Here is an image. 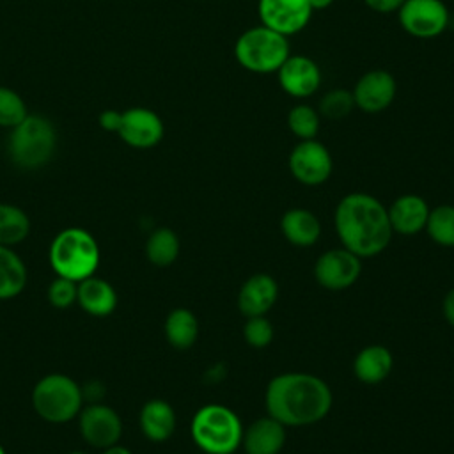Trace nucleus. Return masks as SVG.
<instances>
[{
  "instance_id": "f257e3e1",
  "label": "nucleus",
  "mask_w": 454,
  "mask_h": 454,
  "mask_svg": "<svg viewBox=\"0 0 454 454\" xmlns=\"http://www.w3.org/2000/svg\"><path fill=\"white\" fill-rule=\"evenodd\" d=\"M268 415L284 426H309L325 419L332 408L330 387L309 372H284L266 387Z\"/></svg>"
},
{
  "instance_id": "f03ea898",
  "label": "nucleus",
  "mask_w": 454,
  "mask_h": 454,
  "mask_svg": "<svg viewBox=\"0 0 454 454\" xmlns=\"http://www.w3.org/2000/svg\"><path fill=\"white\" fill-rule=\"evenodd\" d=\"M335 229L342 247L360 259L381 254L394 232L387 207L376 197L362 192L340 199L335 207Z\"/></svg>"
},
{
  "instance_id": "7ed1b4c3",
  "label": "nucleus",
  "mask_w": 454,
  "mask_h": 454,
  "mask_svg": "<svg viewBox=\"0 0 454 454\" xmlns=\"http://www.w3.org/2000/svg\"><path fill=\"white\" fill-rule=\"evenodd\" d=\"M101 252L96 238L83 227H67L55 234L48 248V262L57 277L80 282L96 275Z\"/></svg>"
},
{
  "instance_id": "20e7f679",
  "label": "nucleus",
  "mask_w": 454,
  "mask_h": 454,
  "mask_svg": "<svg viewBox=\"0 0 454 454\" xmlns=\"http://www.w3.org/2000/svg\"><path fill=\"white\" fill-rule=\"evenodd\" d=\"M57 147V131L51 121L43 115L28 114L20 124L11 128L7 154L11 161L25 170L46 165Z\"/></svg>"
},
{
  "instance_id": "39448f33",
  "label": "nucleus",
  "mask_w": 454,
  "mask_h": 454,
  "mask_svg": "<svg viewBox=\"0 0 454 454\" xmlns=\"http://www.w3.org/2000/svg\"><path fill=\"white\" fill-rule=\"evenodd\" d=\"M195 445L206 454H232L243 438L238 415L223 404H206L197 410L190 426Z\"/></svg>"
},
{
  "instance_id": "423d86ee",
  "label": "nucleus",
  "mask_w": 454,
  "mask_h": 454,
  "mask_svg": "<svg viewBox=\"0 0 454 454\" xmlns=\"http://www.w3.org/2000/svg\"><path fill=\"white\" fill-rule=\"evenodd\" d=\"M289 55L287 37L264 25L247 28L234 43L236 62L255 74L277 73Z\"/></svg>"
},
{
  "instance_id": "0eeeda50",
  "label": "nucleus",
  "mask_w": 454,
  "mask_h": 454,
  "mask_svg": "<svg viewBox=\"0 0 454 454\" xmlns=\"http://www.w3.org/2000/svg\"><path fill=\"white\" fill-rule=\"evenodd\" d=\"M34 411L50 424H66L78 417L83 408V390L67 374L51 372L43 376L32 388Z\"/></svg>"
},
{
  "instance_id": "6e6552de",
  "label": "nucleus",
  "mask_w": 454,
  "mask_h": 454,
  "mask_svg": "<svg viewBox=\"0 0 454 454\" xmlns=\"http://www.w3.org/2000/svg\"><path fill=\"white\" fill-rule=\"evenodd\" d=\"M449 9L442 0H404L397 11L401 28L419 39H433L449 27Z\"/></svg>"
},
{
  "instance_id": "1a4fd4ad",
  "label": "nucleus",
  "mask_w": 454,
  "mask_h": 454,
  "mask_svg": "<svg viewBox=\"0 0 454 454\" xmlns=\"http://www.w3.org/2000/svg\"><path fill=\"white\" fill-rule=\"evenodd\" d=\"M78 431L82 440L94 449H106L119 443L122 436V420L119 413L105 403H90L78 413Z\"/></svg>"
},
{
  "instance_id": "9d476101",
  "label": "nucleus",
  "mask_w": 454,
  "mask_h": 454,
  "mask_svg": "<svg viewBox=\"0 0 454 454\" xmlns=\"http://www.w3.org/2000/svg\"><path fill=\"white\" fill-rule=\"evenodd\" d=\"M289 170L298 183L317 186L332 176L333 160L319 140H300L289 153Z\"/></svg>"
},
{
  "instance_id": "9b49d317",
  "label": "nucleus",
  "mask_w": 454,
  "mask_h": 454,
  "mask_svg": "<svg viewBox=\"0 0 454 454\" xmlns=\"http://www.w3.org/2000/svg\"><path fill=\"white\" fill-rule=\"evenodd\" d=\"M115 133L135 149H151L158 145L165 135L161 117L145 106H131L121 112Z\"/></svg>"
},
{
  "instance_id": "f8f14e48",
  "label": "nucleus",
  "mask_w": 454,
  "mask_h": 454,
  "mask_svg": "<svg viewBox=\"0 0 454 454\" xmlns=\"http://www.w3.org/2000/svg\"><path fill=\"white\" fill-rule=\"evenodd\" d=\"M309 0H259L257 14L261 25L289 37L307 28L312 18Z\"/></svg>"
},
{
  "instance_id": "ddd939ff",
  "label": "nucleus",
  "mask_w": 454,
  "mask_h": 454,
  "mask_svg": "<svg viewBox=\"0 0 454 454\" xmlns=\"http://www.w3.org/2000/svg\"><path fill=\"white\" fill-rule=\"evenodd\" d=\"M360 273V257L348 248H332L321 254L314 266L316 280L330 291H342L351 287L358 280Z\"/></svg>"
},
{
  "instance_id": "4468645a",
  "label": "nucleus",
  "mask_w": 454,
  "mask_h": 454,
  "mask_svg": "<svg viewBox=\"0 0 454 454\" xmlns=\"http://www.w3.org/2000/svg\"><path fill=\"white\" fill-rule=\"evenodd\" d=\"M282 90L296 99L310 98L321 85V69L317 62L307 55H289L277 71Z\"/></svg>"
},
{
  "instance_id": "2eb2a0df",
  "label": "nucleus",
  "mask_w": 454,
  "mask_h": 454,
  "mask_svg": "<svg viewBox=\"0 0 454 454\" xmlns=\"http://www.w3.org/2000/svg\"><path fill=\"white\" fill-rule=\"evenodd\" d=\"M395 92V78L385 69H371L364 73L351 90L355 106L365 114H380L387 110L392 105Z\"/></svg>"
},
{
  "instance_id": "dca6fc26",
  "label": "nucleus",
  "mask_w": 454,
  "mask_h": 454,
  "mask_svg": "<svg viewBox=\"0 0 454 454\" xmlns=\"http://www.w3.org/2000/svg\"><path fill=\"white\" fill-rule=\"evenodd\" d=\"M278 298V284L268 273H255L247 278L238 294V307L245 317L264 316Z\"/></svg>"
},
{
  "instance_id": "f3484780",
  "label": "nucleus",
  "mask_w": 454,
  "mask_h": 454,
  "mask_svg": "<svg viewBox=\"0 0 454 454\" xmlns=\"http://www.w3.org/2000/svg\"><path fill=\"white\" fill-rule=\"evenodd\" d=\"M387 211L394 232L413 236L419 231L426 229V222L431 209L422 197L415 193H406L397 197Z\"/></svg>"
},
{
  "instance_id": "a211bd4d",
  "label": "nucleus",
  "mask_w": 454,
  "mask_h": 454,
  "mask_svg": "<svg viewBox=\"0 0 454 454\" xmlns=\"http://www.w3.org/2000/svg\"><path fill=\"white\" fill-rule=\"evenodd\" d=\"M76 303L87 314L105 317L117 307V291L108 280L92 275L76 284Z\"/></svg>"
},
{
  "instance_id": "6ab92c4d",
  "label": "nucleus",
  "mask_w": 454,
  "mask_h": 454,
  "mask_svg": "<svg viewBox=\"0 0 454 454\" xmlns=\"http://www.w3.org/2000/svg\"><path fill=\"white\" fill-rule=\"evenodd\" d=\"M286 426L273 417L254 420L243 431L241 443L247 454H278L286 443Z\"/></svg>"
},
{
  "instance_id": "aec40b11",
  "label": "nucleus",
  "mask_w": 454,
  "mask_h": 454,
  "mask_svg": "<svg viewBox=\"0 0 454 454\" xmlns=\"http://www.w3.org/2000/svg\"><path fill=\"white\" fill-rule=\"evenodd\" d=\"M142 434L151 442H165L174 434L176 411L163 399L147 401L138 415Z\"/></svg>"
},
{
  "instance_id": "412c9836",
  "label": "nucleus",
  "mask_w": 454,
  "mask_h": 454,
  "mask_svg": "<svg viewBox=\"0 0 454 454\" xmlns=\"http://www.w3.org/2000/svg\"><path fill=\"white\" fill-rule=\"evenodd\" d=\"M284 238L296 247H310L321 236V223L317 216L303 207H293L284 213L280 220Z\"/></svg>"
},
{
  "instance_id": "4be33fe9",
  "label": "nucleus",
  "mask_w": 454,
  "mask_h": 454,
  "mask_svg": "<svg viewBox=\"0 0 454 454\" xmlns=\"http://www.w3.org/2000/svg\"><path fill=\"white\" fill-rule=\"evenodd\" d=\"M392 365H394L392 353L381 344H372L364 348L356 355L353 371L360 381L374 385L383 381L390 374Z\"/></svg>"
},
{
  "instance_id": "5701e85b",
  "label": "nucleus",
  "mask_w": 454,
  "mask_h": 454,
  "mask_svg": "<svg viewBox=\"0 0 454 454\" xmlns=\"http://www.w3.org/2000/svg\"><path fill=\"white\" fill-rule=\"evenodd\" d=\"M28 282V270L12 247L0 245V301L12 300L23 293Z\"/></svg>"
},
{
  "instance_id": "b1692460",
  "label": "nucleus",
  "mask_w": 454,
  "mask_h": 454,
  "mask_svg": "<svg viewBox=\"0 0 454 454\" xmlns=\"http://www.w3.org/2000/svg\"><path fill=\"white\" fill-rule=\"evenodd\" d=\"M163 332L172 348L188 349L197 340L199 321L192 310L184 307H177L168 312L163 325Z\"/></svg>"
},
{
  "instance_id": "393cba45",
  "label": "nucleus",
  "mask_w": 454,
  "mask_h": 454,
  "mask_svg": "<svg viewBox=\"0 0 454 454\" xmlns=\"http://www.w3.org/2000/svg\"><path fill=\"white\" fill-rule=\"evenodd\" d=\"M30 234V218L16 204L0 202V245L14 247Z\"/></svg>"
},
{
  "instance_id": "a878e982",
  "label": "nucleus",
  "mask_w": 454,
  "mask_h": 454,
  "mask_svg": "<svg viewBox=\"0 0 454 454\" xmlns=\"http://www.w3.org/2000/svg\"><path fill=\"white\" fill-rule=\"evenodd\" d=\"M179 238L168 227L154 229L145 241V257L158 268L170 266L179 255Z\"/></svg>"
},
{
  "instance_id": "bb28decb",
  "label": "nucleus",
  "mask_w": 454,
  "mask_h": 454,
  "mask_svg": "<svg viewBox=\"0 0 454 454\" xmlns=\"http://www.w3.org/2000/svg\"><path fill=\"white\" fill-rule=\"evenodd\" d=\"M287 128L289 131L298 138V140H310L316 138L321 124V115L317 108L307 105V103H298L287 112Z\"/></svg>"
},
{
  "instance_id": "cd10ccee",
  "label": "nucleus",
  "mask_w": 454,
  "mask_h": 454,
  "mask_svg": "<svg viewBox=\"0 0 454 454\" xmlns=\"http://www.w3.org/2000/svg\"><path fill=\"white\" fill-rule=\"evenodd\" d=\"M426 231L442 247H454V206L442 204L429 211Z\"/></svg>"
},
{
  "instance_id": "c85d7f7f",
  "label": "nucleus",
  "mask_w": 454,
  "mask_h": 454,
  "mask_svg": "<svg viewBox=\"0 0 454 454\" xmlns=\"http://www.w3.org/2000/svg\"><path fill=\"white\" fill-rule=\"evenodd\" d=\"M355 108L356 106H355L353 94L348 89H332V90L325 92L317 105L319 115L326 117V119H333V121L348 117Z\"/></svg>"
},
{
  "instance_id": "c756f323",
  "label": "nucleus",
  "mask_w": 454,
  "mask_h": 454,
  "mask_svg": "<svg viewBox=\"0 0 454 454\" xmlns=\"http://www.w3.org/2000/svg\"><path fill=\"white\" fill-rule=\"evenodd\" d=\"M28 115L25 99L11 87L0 85V128H14Z\"/></svg>"
},
{
  "instance_id": "7c9ffc66",
  "label": "nucleus",
  "mask_w": 454,
  "mask_h": 454,
  "mask_svg": "<svg viewBox=\"0 0 454 454\" xmlns=\"http://www.w3.org/2000/svg\"><path fill=\"white\" fill-rule=\"evenodd\" d=\"M46 296L51 307L69 309L73 303H76V282L64 277H55L48 286Z\"/></svg>"
},
{
  "instance_id": "2f4dec72",
  "label": "nucleus",
  "mask_w": 454,
  "mask_h": 454,
  "mask_svg": "<svg viewBox=\"0 0 454 454\" xmlns=\"http://www.w3.org/2000/svg\"><path fill=\"white\" fill-rule=\"evenodd\" d=\"M243 337L252 348H266L273 340V326L264 316L247 317Z\"/></svg>"
},
{
  "instance_id": "473e14b6",
  "label": "nucleus",
  "mask_w": 454,
  "mask_h": 454,
  "mask_svg": "<svg viewBox=\"0 0 454 454\" xmlns=\"http://www.w3.org/2000/svg\"><path fill=\"white\" fill-rule=\"evenodd\" d=\"M364 4L380 14H390V12H397L399 7L404 4V0H364Z\"/></svg>"
},
{
  "instance_id": "72a5a7b5",
  "label": "nucleus",
  "mask_w": 454,
  "mask_h": 454,
  "mask_svg": "<svg viewBox=\"0 0 454 454\" xmlns=\"http://www.w3.org/2000/svg\"><path fill=\"white\" fill-rule=\"evenodd\" d=\"M119 115L121 112L119 110H105L99 114V124L105 131H112L115 133L117 129V124H119Z\"/></svg>"
},
{
  "instance_id": "f704fd0d",
  "label": "nucleus",
  "mask_w": 454,
  "mask_h": 454,
  "mask_svg": "<svg viewBox=\"0 0 454 454\" xmlns=\"http://www.w3.org/2000/svg\"><path fill=\"white\" fill-rule=\"evenodd\" d=\"M442 312H443V317L447 319V323L454 326V289H450L445 294L443 303H442Z\"/></svg>"
},
{
  "instance_id": "c9c22d12",
  "label": "nucleus",
  "mask_w": 454,
  "mask_h": 454,
  "mask_svg": "<svg viewBox=\"0 0 454 454\" xmlns=\"http://www.w3.org/2000/svg\"><path fill=\"white\" fill-rule=\"evenodd\" d=\"M101 454H133V452H131L128 447L115 443V445H110V447L103 449V450H101Z\"/></svg>"
},
{
  "instance_id": "e433bc0d",
  "label": "nucleus",
  "mask_w": 454,
  "mask_h": 454,
  "mask_svg": "<svg viewBox=\"0 0 454 454\" xmlns=\"http://www.w3.org/2000/svg\"><path fill=\"white\" fill-rule=\"evenodd\" d=\"M312 11H321V9H326L333 4V0H309Z\"/></svg>"
},
{
  "instance_id": "4c0bfd02",
  "label": "nucleus",
  "mask_w": 454,
  "mask_h": 454,
  "mask_svg": "<svg viewBox=\"0 0 454 454\" xmlns=\"http://www.w3.org/2000/svg\"><path fill=\"white\" fill-rule=\"evenodd\" d=\"M66 454H87V452H83V450H71V452H66Z\"/></svg>"
},
{
  "instance_id": "58836bf2",
  "label": "nucleus",
  "mask_w": 454,
  "mask_h": 454,
  "mask_svg": "<svg viewBox=\"0 0 454 454\" xmlns=\"http://www.w3.org/2000/svg\"><path fill=\"white\" fill-rule=\"evenodd\" d=\"M0 454H7V452H5V449H4V445H2V443H0Z\"/></svg>"
}]
</instances>
